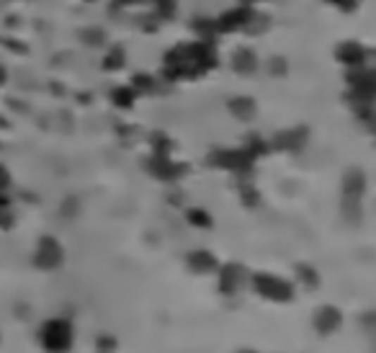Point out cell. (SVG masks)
Here are the masks:
<instances>
[{
    "instance_id": "obj_7",
    "label": "cell",
    "mask_w": 376,
    "mask_h": 353,
    "mask_svg": "<svg viewBox=\"0 0 376 353\" xmlns=\"http://www.w3.org/2000/svg\"><path fill=\"white\" fill-rule=\"evenodd\" d=\"M363 186H366V180H363V173L361 171H351L346 178V194L351 196V199H358V196L363 194Z\"/></svg>"
},
{
    "instance_id": "obj_5",
    "label": "cell",
    "mask_w": 376,
    "mask_h": 353,
    "mask_svg": "<svg viewBox=\"0 0 376 353\" xmlns=\"http://www.w3.org/2000/svg\"><path fill=\"white\" fill-rule=\"evenodd\" d=\"M242 276H245V271H242L240 266H227L225 273H222V292L225 294L237 292L242 284Z\"/></svg>"
},
{
    "instance_id": "obj_10",
    "label": "cell",
    "mask_w": 376,
    "mask_h": 353,
    "mask_svg": "<svg viewBox=\"0 0 376 353\" xmlns=\"http://www.w3.org/2000/svg\"><path fill=\"white\" fill-rule=\"evenodd\" d=\"M3 183H8V173L3 171V168H0V186H3Z\"/></svg>"
},
{
    "instance_id": "obj_4",
    "label": "cell",
    "mask_w": 376,
    "mask_h": 353,
    "mask_svg": "<svg viewBox=\"0 0 376 353\" xmlns=\"http://www.w3.org/2000/svg\"><path fill=\"white\" fill-rule=\"evenodd\" d=\"M315 328H317V333H322V335L335 333L340 328V312L335 307H322L315 315Z\"/></svg>"
},
{
    "instance_id": "obj_3",
    "label": "cell",
    "mask_w": 376,
    "mask_h": 353,
    "mask_svg": "<svg viewBox=\"0 0 376 353\" xmlns=\"http://www.w3.org/2000/svg\"><path fill=\"white\" fill-rule=\"evenodd\" d=\"M62 264V248L60 242L52 240V237H44L42 245H39L37 253V266L39 268H54V266Z\"/></svg>"
},
{
    "instance_id": "obj_6",
    "label": "cell",
    "mask_w": 376,
    "mask_h": 353,
    "mask_svg": "<svg viewBox=\"0 0 376 353\" xmlns=\"http://www.w3.org/2000/svg\"><path fill=\"white\" fill-rule=\"evenodd\" d=\"M188 266L196 271V273H206L217 266V261L209 256V253H194V256H188Z\"/></svg>"
},
{
    "instance_id": "obj_1",
    "label": "cell",
    "mask_w": 376,
    "mask_h": 353,
    "mask_svg": "<svg viewBox=\"0 0 376 353\" xmlns=\"http://www.w3.org/2000/svg\"><path fill=\"white\" fill-rule=\"evenodd\" d=\"M73 343V325L68 320H49L42 328V346L52 353L68 351Z\"/></svg>"
},
{
    "instance_id": "obj_9",
    "label": "cell",
    "mask_w": 376,
    "mask_h": 353,
    "mask_svg": "<svg viewBox=\"0 0 376 353\" xmlns=\"http://www.w3.org/2000/svg\"><path fill=\"white\" fill-rule=\"evenodd\" d=\"M113 348H116L113 338H98V351H101V353H111Z\"/></svg>"
},
{
    "instance_id": "obj_2",
    "label": "cell",
    "mask_w": 376,
    "mask_h": 353,
    "mask_svg": "<svg viewBox=\"0 0 376 353\" xmlns=\"http://www.w3.org/2000/svg\"><path fill=\"white\" fill-rule=\"evenodd\" d=\"M253 284H256L258 294H263V297L276 299V302H289L294 294L292 284H286L284 278H279V276H256Z\"/></svg>"
},
{
    "instance_id": "obj_11",
    "label": "cell",
    "mask_w": 376,
    "mask_h": 353,
    "mask_svg": "<svg viewBox=\"0 0 376 353\" xmlns=\"http://www.w3.org/2000/svg\"><path fill=\"white\" fill-rule=\"evenodd\" d=\"M240 353H256V351H240Z\"/></svg>"
},
{
    "instance_id": "obj_8",
    "label": "cell",
    "mask_w": 376,
    "mask_h": 353,
    "mask_svg": "<svg viewBox=\"0 0 376 353\" xmlns=\"http://www.w3.org/2000/svg\"><path fill=\"white\" fill-rule=\"evenodd\" d=\"M188 219L194 222V225H199V227H209L211 225V219L203 214V211H199V209H194V211H188Z\"/></svg>"
}]
</instances>
